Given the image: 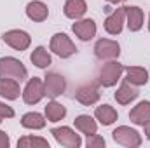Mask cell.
<instances>
[{
  "instance_id": "8fae6325",
  "label": "cell",
  "mask_w": 150,
  "mask_h": 148,
  "mask_svg": "<svg viewBox=\"0 0 150 148\" xmlns=\"http://www.w3.org/2000/svg\"><path fill=\"white\" fill-rule=\"evenodd\" d=\"M126 25V7H117L105 19V32L108 35H120Z\"/></svg>"
},
{
  "instance_id": "e0dca14e",
  "label": "cell",
  "mask_w": 150,
  "mask_h": 148,
  "mask_svg": "<svg viewBox=\"0 0 150 148\" xmlns=\"http://www.w3.org/2000/svg\"><path fill=\"white\" fill-rule=\"evenodd\" d=\"M129 120L134 125H145L147 122H150V101H140L133 110L129 111Z\"/></svg>"
},
{
  "instance_id": "1f68e13d",
  "label": "cell",
  "mask_w": 150,
  "mask_h": 148,
  "mask_svg": "<svg viewBox=\"0 0 150 148\" xmlns=\"http://www.w3.org/2000/svg\"><path fill=\"white\" fill-rule=\"evenodd\" d=\"M2 120H4V118H2V117H0V124H2Z\"/></svg>"
},
{
  "instance_id": "52a82bcc",
  "label": "cell",
  "mask_w": 150,
  "mask_h": 148,
  "mask_svg": "<svg viewBox=\"0 0 150 148\" xmlns=\"http://www.w3.org/2000/svg\"><path fill=\"white\" fill-rule=\"evenodd\" d=\"M21 96H23V101H25L26 105H30V106L40 103V101L45 98L44 80H42V78H38V77L30 78V80L26 82V85H25V89H23Z\"/></svg>"
},
{
  "instance_id": "f1b7e54d",
  "label": "cell",
  "mask_w": 150,
  "mask_h": 148,
  "mask_svg": "<svg viewBox=\"0 0 150 148\" xmlns=\"http://www.w3.org/2000/svg\"><path fill=\"white\" fill-rule=\"evenodd\" d=\"M143 127H145V136H147V140L150 141V122H147Z\"/></svg>"
},
{
  "instance_id": "8992f818",
  "label": "cell",
  "mask_w": 150,
  "mask_h": 148,
  "mask_svg": "<svg viewBox=\"0 0 150 148\" xmlns=\"http://www.w3.org/2000/svg\"><path fill=\"white\" fill-rule=\"evenodd\" d=\"M51 134L56 140V143L61 145V147H67V148H80L82 147L80 134H77L72 127H67V125L54 127V129H51Z\"/></svg>"
},
{
  "instance_id": "6da1fadb",
  "label": "cell",
  "mask_w": 150,
  "mask_h": 148,
  "mask_svg": "<svg viewBox=\"0 0 150 148\" xmlns=\"http://www.w3.org/2000/svg\"><path fill=\"white\" fill-rule=\"evenodd\" d=\"M26 77H28V70L18 58L12 56L0 58V78H14L23 82Z\"/></svg>"
},
{
  "instance_id": "ffe728a7",
  "label": "cell",
  "mask_w": 150,
  "mask_h": 148,
  "mask_svg": "<svg viewBox=\"0 0 150 148\" xmlns=\"http://www.w3.org/2000/svg\"><path fill=\"white\" fill-rule=\"evenodd\" d=\"M74 124H75V129L79 132L86 134V136H91V134L98 132V122L91 115H79V117H75Z\"/></svg>"
},
{
  "instance_id": "4316f807",
  "label": "cell",
  "mask_w": 150,
  "mask_h": 148,
  "mask_svg": "<svg viewBox=\"0 0 150 148\" xmlns=\"http://www.w3.org/2000/svg\"><path fill=\"white\" fill-rule=\"evenodd\" d=\"M0 117H2V118H12V117H14V110H12L9 105L2 103V101H0Z\"/></svg>"
},
{
  "instance_id": "4dcf8cb0",
  "label": "cell",
  "mask_w": 150,
  "mask_h": 148,
  "mask_svg": "<svg viewBox=\"0 0 150 148\" xmlns=\"http://www.w3.org/2000/svg\"><path fill=\"white\" fill-rule=\"evenodd\" d=\"M149 32H150V16H149Z\"/></svg>"
},
{
  "instance_id": "5b68a950",
  "label": "cell",
  "mask_w": 150,
  "mask_h": 148,
  "mask_svg": "<svg viewBox=\"0 0 150 148\" xmlns=\"http://www.w3.org/2000/svg\"><path fill=\"white\" fill-rule=\"evenodd\" d=\"M94 56L100 61H112L120 56V45L112 38H100L94 44Z\"/></svg>"
},
{
  "instance_id": "277c9868",
  "label": "cell",
  "mask_w": 150,
  "mask_h": 148,
  "mask_svg": "<svg viewBox=\"0 0 150 148\" xmlns=\"http://www.w3.org/2000/svg\"><path fill=\"white\" fill-rule=\"evenodd\" d=\"M112 138L117 145H122V147H126V148H138V147H142V143H143L142 134L136 129L129 127V125H119V127H115L112 132Z\"/></svg>"
},
{
  "instance_id": "30bf717a",
  "label": "cell",
  "mask_w": 150,
  "mask_h": 148,
  "mask_svg": "<svg viewBox=\"0 0 150 148\" xmlns=\"http://www.w3.org/2000/svg\"><path fill=\"white\" fill-rule=\"evenodd\" d=\"M72 32L75 33V37H79L82 42H89L96 37L98 26L94 23V19L91 18H80L72 25Z\"/></svg>"
},
{
  "instance_id": "44dd1931",
  "label": "cell",
  "mask_w": 150,
  "mask_h": 148,
  "mask_svg": "<svg viewBox=\"0 0 150 148\" xmlns=\"http://www.w3.org/2000/svg\"><path fill=\"white\" fill-rule=\"evenodd\" d=\"M94 118L101 124V125H112L113 122L119 118V113L117 110L110 106V105H100V106H96V110H94Z\"/></svg>"
},
{
  "instance_id": "9a60e30c",
  "label": "cell",
  "mask_w": 150,
  "mask_h": 148,
  "mask_svg": "<svg viewBox=\"0 0 150 148\" xmlns=\"http://www.w3.org/2000/svg\"><path fill=\"white\" fill-rule=\"evenodd\" d=\"M143 21H145V16L138 5L126 7V25H127L129 32H140L143 28Z\"/></svg>"
},
{
  "instance_id": "7402d4cb",
  "label": "cell",
  "mask_w": 150,
  "mask_h": 148,
  "mask_svg": "<svg viewBox=\"0 0 150 148\" xmlns=\"http://www.w3.org/2000/svg\"><path fill=\"white\" fill-rule=\"evenodd\" d=\"M45 115L38 113V111H28L21 117V125L25 129H32V131H38V129H44L45 127Z\"/></svg>"
},
{
  "instance_id": "2e32d148",
  "label": "cell",
  "mask_w": 150,
  "mask_h": 148,
  "mask_svg": "<svg viewBox=\"0 0 150 148\" xmlns=\"http://www.w3.org/2000/svg\"><path fill=\"white\" fill-rule=\"evenodd\" d=\"M19 80L14 78H0V98H5L9 101H16L21 94Z\"/></svg>"
},
{
  "instance_id": "9c48e42d",
  "label": "cell",
  "mask_w": 150,
  "mask_h": 148,
  "mask_svg": "<svg viewBox=\"0 0 150 148\" xmlns=\"http://www.w3.org/2000/svg\"><path fill=\"white\" fill-rule=\"evenodd\" d=\"M2 40L9 47H12L14 51H19V52L21 51H26L30 47V44H32L30 33L25 32V30H9V32H5L2 35Z\"/></svg>"
},
{
  "instance_id": "83f0119b",
  "label": "cell",
  "mask_w": 150,
  "mask_h": 148,
  "mask_svg": "<svg viewBox=\"0 0 150 148\" xmlns=\"http://www.w3.org/2000/svg\"><path fill=\"white\" fill-rule=\"evenodd\" d=\"M11 145V140H9V134L0 131V148H7Z\"/></svg>"
},
{
  "instance_id": "5bb4252c",
  "label": "cell",
  "mask_w": 150,
  "mask_h": 148,
  "mask_svg": "<svg viewBox=\"0 0 150 148\" xmlns=\"http://www.w3.org/2000/svg\"><path fill=\"white\" fill-rule=\"evenodd\" d=\"M138 89H136V85H133V84H129L127 80H124L120 85H119V89L115 91V101L119 103V105H129V103H133L136 98H138Z\"/></svg>"
},
{
  "instance_id": "f546056e",
  "label": "cell",
  "mask_w": 150,
  "mask_h": 148,
  "mask_svg": "<svg viewBox=\"0 0 150 148\" xmlns=\"http://www.w3.org/2000/svg\"><path fill=\"white\" fill-rule=\"evenodd\" d=\"M107 2H108V4H115V5H117V4H122V2H126V0H107Z\"/></svg>"
},
{
  "instance_id": "3957f363",
  "label": "cell",
  "mask_w": 150,
  "mask_h": 148,
  "mask_svg": "<svg viewBox=\"0 0 150 148\" xmlns=\"http://www.w3.org/2000/svg\"><path fill=\"white\" fill-rule=\"evenodd\" d=\"M122 73H124V65H120L117 59L107 61L98 72V84L103 87H113L120 80Z\"/></svg>"
},
{
  "instance_id": "484cf974",
  "label": "cell",
  "mask_w": 150,
  "mask_h": 148,
  "mask_svg": "<svg viewBox=\"0 0 150 148\" xmlns=\"http://www.w3.org/2000/svg\"><path fill=\"white\" fill-rule=\"evenodd\" d=\"M86 147L87 148H103L105 147V140L100 134H91L86 140Z\"/></svg>"
},
{
  "instance_id": "603a6c76",
  "label": "cell",
  "mask_w": 150,
  "mask_h": 148,
  "mask_svg": "<svg viewBox=\"0 0 150 148\" xmlns=\"http://www.w3.org/2000/svg\"><path fill=\"white\" fill-rule=\"evenodd\" d=\"M30 61L40 68V70H45L47 66H51L52 65V58H51V54H49V51L44 47V45H38L33 49V52L30 54Z\"/></svg>"
},
{
  "instance_id": "cb8c5ba5",
  "label": "cell",
  "mask_w": 150,
  "mask_h": 148,
  "mask_svg": "<svg viewBox=\"0 0 150 148\" xmlns=\"http://www.w3.org/2000/svg\"><path fill=\"white\" fill-rule=\"evenodd\" d=\"M44 115H45L47 122H59V120H63L67 117V108L61 103H58L56 99H52V101H49L45 105Z\"/></svg>"
},
{
  "instance_id": "d6986e66",
  "label": "cell",
  "mask_w": 150,
  "mask_h": 148,
  "mask_svg": "<svg viewBox=\"0 0 150 148\" xmlns=\"http://www.w3.org/2000/svg\"><path fill=\"white\" fill-rule=\"evenodd\" d=\"M124 72H126L124 80H127L129 84H133L136 87H142L149 82V72L143 66H127V68H124Z\"/></svg>"
},
{
  "instance_id": "ba28073f",
  "label": "cell",
  "mask_w": 150,
  "mask_h": 148,
  "mask_svg": "<svg viewBox=\"0 0 150 148\" xmlns=\"http://www.w3.org/2000/svg\"><path fill=\"white\" fill-rule=\"evenodd\" d=\"M44 91H45L47 98L56 99L58 96H61L67 91V80H65V77L56 73V72H49L44 77Z\"/></svg>"
},
{
  "instance_id": "ac0fdd59",
  "label": "cell",
  "mask_w": 150,
  "mask_h": 148,
  "mask_svg": "<svg viewBox=\"0 0 150 148\" xmlns=\"http://www.w3.org/2000/svg\"><path fill=\"white\" fill-rule=\"evenodd\" d=\"M63 12H65V16L68 19L77 21V19H80V18L86 16L87 4H86V0H67L65 5H63Z\"/></svg>"
},
{
  "instance_id": "d4e9b609",
  "label": "cell",
  "mask_w": 150,
  "mask_h": 148,
  "mask_svg": "<svg viewBox=\"0 0 150 148\" xmlns=\"http://www.w3.org/2000/svg\"><path fill=\"white\" fill-rule=\"evenodd\" d=\"M18 147H25V148H30V147H38V148H49V141L40 138V136H23L18 140Z\"/></svg>"
},
{
  "instance_id": "4fadbf2b",
  "label": "cell",
  "mask_w": 150,
  "mask_h": 148,
  "mask_svg": "<svg viewBox=\"0 0 150 148\" xmlns=\"http://www.w3.org/2000/svg\"><path fill=\"white\" fill-rule=\"evenodd\" d=\"M25 11H26L28 19H32L33 23H42V21H45L49 18V7L42 0H32V2H28Z\"/></svg>"
},
{
  "instance_id": "7a4b0ae2",
  "label": "cell",
  "mask_w": 150,
  "mask_h": 148,
  "mask_svg": "<svg viewBox=\"0 0 150 148\" xmlns=\"http://www.w3.org/2000/svg\"><path fill=\"white\" fill-rule=\"evenodd\" d=\"M49 51L54 52L61 59H68L77 52V47H75L74 40L67 33H54L49 42Z\"/></svg>"
},
{
  "instance_id": "7c38bea8",
  "label": "cell",
  "mask_w": 150,
  "mask_h": 148,
  "mask_svg": "<svg viewBox=\"0 0 150 148\" xmlns=\"http://www.w3.org/2000/svg\"><path fill=\"white\" fill-rule=\"evenodd\" d=\"M100 89L94 84H84L75 91V99L84 106H93L100 101Z\"/></svg>"
}]
</instances>
